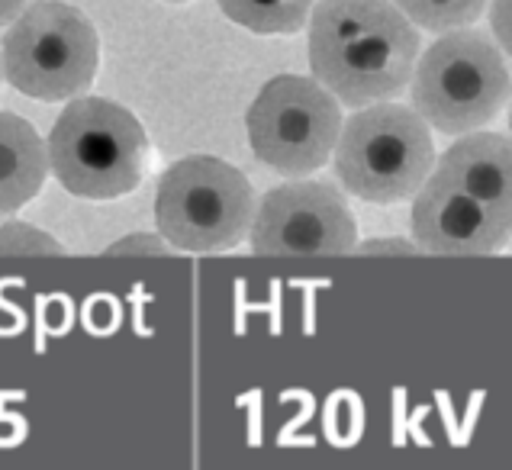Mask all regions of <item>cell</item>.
I'll return each mask as SVG.
<instances>
[{
	"instance_id": "6da1fadb",
	"label": "cell",
	"mask_w": 512,
	"mask_h": 470,
	"mask_svg": "<svg viewBox=\"0 0 512 470\" xmlns=\"http://www.w3.org/2000/svg\"><path fill=\"white\" fill-rule=\"evenodd\" d=\"M419 46L393 0H316L310 13L313 78L355 110L409 91Z\"/></svg>"
},
{
	"instance_id": "7a4b0ae2",
	"label": "cell",
	"mask_w": 512,
	"mask_h": 470,
	"mask_svg": "<svg viewBox=\"0 0 512 470\" xmlns=\"http://www.w3.org/2000/svg\"><path fill=\"white\" fill-rule=\"evenodd\" d=\"M409 94L422 120L445 136L484 129L512 97L500 42L471 26L451 29L419 55Z\"/></svg>"
},
{
	"instance_id": "3957f363",
	"label": "cell",
	"mask_w": 512,
	"mask_h": 470,
	"mask_svg": "<svg viewBox=\"0 0 512 470\" xmlns=\"http://www.w3.org/2000/svg\"><path fill=\"white\" fill-rule=\"evenodd\" d=\"M149 136L126 107L107 97H78L49 136V168L68 194L87 200L126 197L142 184Z\"/></svg>"
},
{
	"instance_id": "277c9868",
	"label": "cell",
	"mask_w": 512,
	"mask_h": 470,
	"mask_svg": "<svg viewBox=\"0 0 512 470\" xmlns=\"http://www.w3.org/2000/svg\"><path fill=\"white\" fill-rule=\"evenodd\" d=\"M432 168V126L416 107L377 100L358 107L342 123L335 142V174L348 194L368 203H400L416 197Z\"/></svg>"
},
{
	"instance_id": "5b68a950",
	"label": "cell",
	"mask_w": 512,
	"mask_h": 470,
	"mask_svg": "<svg viewBox=\"0 0 512 470\" xmlns=\"http://www.w3.org/2000/svg\"><path fill=\"white\" fill-rule=\"evenodd\" d=\"M155 223L165 242L178 252H229L252 232L255 190L229 161L187 155L158 181Z\"/></svg>"
},
{
	"instance_id": "8992f818",
	"label": "cell",
	"mask_w": 512,
	"mask_h": 470,
	"mask_svg": "<svg viewBox=\"0 0 512 470\" xmlns=\"http://www.w3.org/2000/svg\"><path fill=\"white\" fill-rule=\"evenodd\" d=\"M0 58L7 81L20 94L52 104L91 87L100 65V39L78 7L36 0L10 23Z\"/></svg>"
},
{
	"instance_id": "52a82bcc",
	"label": "cell",
	"mask_w": 512,
	"mask_h": 470,
	"mask_svg": "<svg viewBox=\"0 0 512 470\" xmlns=\"http://www.w3.org/2000/svg\"><path fill=\"white\" fill-rule=\"evenodd\" d=\"M342 110L326 84L303 75L271 78L245 113L248 145L268 168L303 178L335 155Z\"/></svg>"
},
{
	"instance_id": "ba28073f",
	"label": "cell",
	"mask_w": 512,
	"mask_h": 470,
	"mask_svg": "<svg viewBox=\"0 0 512 470\" xmlns=\"http://www.w3.org/2000/svg\"><path fill=\"white\" fill-rule=\"evenodd\" d=\"M358 248L345 197L319 181H290L258 203L252 252L265 258H332Z\"/></svg>"
},
{
	"instance_id": "9c48e42d",
	"label": "cell",
	"mask_w": 512,
	"mask_h": 470,
	"mask_svg": "<svg viewBox=\"0 0 512 470\" xmlns=\"http://www.w3.org/2000/svg\"><path fill=\"white\" fill-rule=\"evenodd\" d=\"M419 252L429 255H496L512 239V219L429 174L409 213Z\"/></svg>"
},
{
	"instance_id": "30bf717a",
	"label": "cell",
	"mask_w": 512,
	"mask_h": 470,
	"mask_svg": "<svg viewBox=\"0 0 512 470\" xmlns=\"http://www.w3.org/2000/svg\"><path fill=\"white\" fill-rule=\"evenodd\" d=\"M432 178L487 203L512 219V139L496 132H464L435 158Z\"/></svg>"
},
{
	"instance_id": "8fae6325",
	"label": "cell",
	"mask_w": 512,
	"mask_h": 470,
	"mask_svg": "<svg viewBox=\"0 0 512 470\" xmlns=\"http://www.w3.org/2000/svg\"><path fill=\"white\" fill-rule=\"evenodd\" d=\"M49 174V145L17 113H0V213H17Z\"/></svg>"
},
{
	"instance_id": "7c38bea8",
	"label": "cell",
	"mask_w": 512,
	"mask_h": 470,
	"mask_svg": "<svg viewBox=\"0 0 512 470\" xmlns=\"http://www.w3.org/2000/svg\"><path fill=\"white\" fill-rule=\"evenodd\" d=\"M232 23L258 36H294L306 26L316 0H216Z\"/></svg>"
},
{
	"instance_id": "4fadbf2b",
	"label": "cell",
	"mask_w": 512,
	"mask_h": 470,
	"mask_svg": "<svg viewBox=\"0 0 512 470\" xmlns=\"http://www.w3.org/2000/svg\"><path fill=\"white\" fill-rule=\"evenodd\" d=\"M419 29L451 33V29L474 26L487 13L490 0H393Z\"/></svg>"
},
{
	"instance_id": "5bb4252c",
	"label": "cell",
	"mask_w": 512,
	"mask_h": 470,
	"mask_svg": "<svg viewBox=\"0 0 512 470\" xmlns=\"http://www.w3.org/2000/svg\"><path fill=\"white\" fill-rule=\"evenodd\" d=\"M0 255H23V258H58L65 248L58 245L49 232L29 223H7L0 226Z\"/></svg>"
},
{
	"instance_id": "9a60e30c",
	"label": "cell",
	"mask_w": 512,
	"mask_h": 470,
	"mask_svg": "<svg viewBox=\"0 0 512 470\" xmlns=\"http://www.w3.org/2000/svg\"><path fill=\"white\" fill-rule=\"evenodd\" d=\"M104 255H158V258H162V255H171V245L165 242L162 232H158V235L133 232V235H126V239L107 245Z\"/></svg>"
},
{
	"instance_id": "2e32d148",
	"label": "cell",
	"mask_w": 512,
	"mask_h": 470,
	"mask_svg": "<svg viewBox=\"0 0 512 470\" xmlns=\"http://www.w3.org/2000/svg\"><path fill=\"white\" fill-rule=\"evenodd\" d=\"M490 29L500 49L512 55V0H490Z\"/></svg>"
},
{
	"instance_id": "e0dca14e",
	"label": "cell",
	"mask_w": 512,
	"mask_h": 470,
	"mask_svg": "<svg viewBox=\"0 0 512 470\" xmlns=\"http://www.w3.org/2000/svg\"><path fill=\"white\" fill-rule=\"evenodd\" d=\"M361 255H416L419 245L409 239H397V235H387V239H371L358 245Z\"/></svg>"
},
{
	"instance_id": "ac0fdd59",
	"label": "cell",
	"mask_w": 512,
	"mask_h": 470,
	"mask_svg": "<svg viewBox=\"0 0 512 470\" xmlns=\"http://www.w3.org/2000/svg\"><path fill=\"white\" fill-rule=\"evenodd\" d=\"M29 0H0V26H7L20 17V13L26 10Z\"/></svg>"
},
{
	"instance_id": "d6986e66",
	"label": "cell",
	"mask_w": 512,
	"mask_h": 470,
	"mask_svg": "<svg viewBox=\"0 0 512 470\" xmlns=\"http://www.w3.org/2000/svg\"><path fill=\"white\" fill-rule=\"evenodd\" d=\"M509 132H512V107H509Z\"/></svg>"
},
{
	"instance_id": "ffe728a7",
	"label": "cell",
	"mask_w": 512,
	"mask_h": 470,
	"mask_svg": "<svg viewBox=\"0 0 512 470\" xmlns=\"http://www.w3.org/2000/svg\"><path fill=\"white\" fill-rule=\"evenodd\" d=\"M0 71H4V58H0Z\"/></svg>"
},
{
	"instance_id": "44dd1931",
	"label": "cell",
	"mask_w": 512,
	"mask_h": 470,
	"mask_svg": "<svg viewBox=\"0 0 512 470\" xmlns=\"http://www.w3.org/2000/svg\"><path fill=\"white\" fill-rule=\"evenodd\" d=\"M171 4H181V0H171Z\"/></svg>"
}]
</instances>
